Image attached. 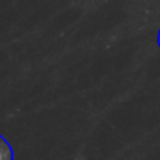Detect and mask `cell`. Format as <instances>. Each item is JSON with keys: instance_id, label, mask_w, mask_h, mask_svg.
<instances>
[{"instance_id": "obj_1", "label": "cell", "mask_w": 160, "mask_h": 160, "mask_svg": "<svg viewBox=\"0 0 160 160\" xmlns=\"http://www.w3.org/2000/svg\"><path fill=\"white\" fill-rule=\"evenodd\" d=\"M0 160H13V149L0 133Z\"/></svg>"}, {"instance_id": "obj_2", "label": "cell", "mask_w": 160, "mask_h": 160, "mask_svg": "<svg viewBox=\"0 0 160 160\" xmlns=\"http://www.w3.org/2000/svg\"><path fill=\"white\" fill-rule=\"evenodd\" d=\"M159 44H160V35H159Z\"/></svg>"}]
</instances>
